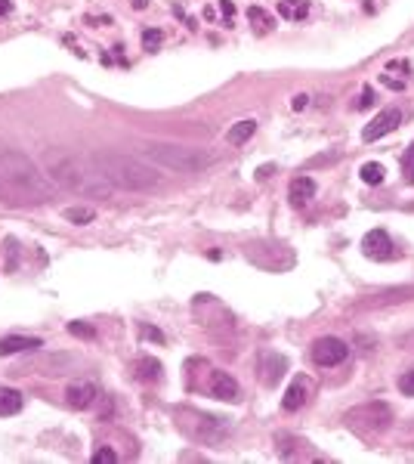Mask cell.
Wrapping results in <instances>:
<instances>
[{"label":"cell","instance_id":"obj_18","mask_svg":"<svg viewBox=\"0 0 414 464\" xmlns=\"http://www.w3.org/2000/svg\"><path fill=\"white\" fill-rule=\"evenodd\" d=\"M278 13H281V19H287V22H300V19H306L309 4L306 0H278Z\"/></svg>","mask_w":414,"mask_h":464},{"label":"cell","instance_id":"obj_30","mask_svg":"<svg viewBox=\"0 0 414 464\" xmlns=\"http://www.w3.org/2000/svg\"><path fill=\"white\" fill-rule=\"evenodd\" d=\"M399 390L405 393V397H414V368L405 371V375L399 378Z\"/></svg>","mask_w":414,"mask_h":464},{"label":"cell","instance_id":"obj_7","mask_svg":"<svg viewBox=\"0 0 414 464\" xmlns=\"http://www.w3.org/2000/svg\"><path fill=\"white\" fill-rule=\"evenodd\" d=\"M362 254L368 260H396V257H399L393 238H389L384 229H371L368 236L362 238Z\"/></svg>","mask_w":414,"mask_h":464},{"label":"cell","instance_id":"obj_34","mask_svg":"<svg viewBox=\"0 0 414 464\" xmlns=\"http://www.w3.org/2000/svg\"><path fill=\"white\" fill-rule=\"evenodd\" d=\"M220 13L226 22H232V15H235V4H229V0H220Z\"/></svg>","mask_w":414,"mask_h":464},{"label":"cell","instance_id":"obj_8","mask_svg":"<svg viewBox=\"0 0 414 464\" xmlns=\"http://www.w3.org/2000/svg\"><path fill=\"white\" fill-rule=\"evenodd\" d=\"M399 124H402V112H399V108H384L380 115H374L371 124H365L362 139H365V143H377L380 136L393 134V130L399 127Z\"/></svg>","mask_w":414,"mask_h":464},{"label":"cell","instance_id":"obj_36","mask_svg":"<svg viewBox=\"0 0 414 464\" xmlns=\"http://www.w3.org/2000/svg\"><path fill=\"white\" fill-rule=\"evenodd\" d=\"M143 331H145V337L158 340V344H161V340H164V335H161V331H155V328H143Z\"/></svg>","mask_w":414,"mask_h":464},{"label":"cell","instance_id":"obj_3","mask_svg":"<svg viewBox=\"0 0 414 464\" xmlns=\"http://www.w3.org/2000/svg\"><path fill=\"white\" fill-rule=\"evenodd\" d=\"M0 174L13 180L22 192H28L34 201H50L53 198V183L25 152L19 149H0Z\"/></svg>","mask_w":414,"mask_h":464},{"label":"cell","instance_id":"obj_33","mask_svg":"<svg viewBox=\"0 0 414 464\" xmlns=\"http://www.w3.org/2000/svg\"><path fill=\"white\" fill-rule=\"evenodd\" d=\"M368 105H374V90H371V87H365V90H362V99H358V105H356V108H368Z\"/></svg>","mask_w":414,"mask_h":464},{"label":"cell","instance_id":"obj_31","mask_svg":"<svg viewBox=\"0 0 414 464\" xmlns=\"http://www.w3.org/2000/svg\"><path fill=\"white\" fill-rule=\"evenodd\" d=\"M306 105H309V96H306V93H297V96L291 99V108H294V112H303Z\"/></svg>","mask_w":414,"mask_h":464},{"label":"cell","instance_id":"obj_2","mask_svg":"<svg viewBox=\"0 0 414 464\" xmlns=\"http://www.w3.org/2000/svg\"><path fill=\"white\" fill-rule=\"evenodd\" d=\"M96 170L103 174V180L108 186H118L127 192H148L158 189L164 183L161 167H155L145 158H134V155H115V152H96L90 155Z\"/></svg>","mask_w":414,"mask_h":464},{"label":"cell","instance_id":"obj_10","mask_svg":"<svg viewBox=\"0 0 414 464\" xmlns=\"http://www.w3.org/2000/svg\"><path fill=\"white\" fill-rule=\"evenodd\" d=\"M402 300H414V285H408V288L377 291V294H371V297L358 300L356 309H377V307H389V304H402Z\"/></svg>","mask_w":414,"mask_h":464},{"label":"cell","instance_id":"obj_1","mask_svg":"<svg viewBox=\"0 0 414 464\" xmlns=\"http://www.w3.org/2000/svg\"><path fill=\"white\" fill-rule=\"evenodd\" d=\"M44 174L50 176L53 186L77 195H93V198H105L112 192V186L103 180V174L96 170L93 158L84 155H68V152H44Z\"/></svg>","mask_w":414,"mask_h":464},{"label":"cell","instance_id":"obj_22","mask_svg":"<svg viewBox=\"0 0 414 464\" xmlns=\"http://www.w3.org/2000/svg\"><path fill=\"white\" fill-rule=\"evenodd\" d=\"M358 176H362V183H368V186H380L387 180V170H384V165H377V161H368V165H362Z\"/></svg>","mask_w":414,"mask_h":464},{"label":"cell","instance_id":"obj_27","mask_svg":"<svg viewBox=\"0 0 414 464\" xmlns=\"http://www.w3.org/2000/svg\"><path fill=\"white\" fill-rule=\"evenodd\" d=\"M15 266H19V245H15V238H6V269Z\"/></svg>","mask_w":414,"mask_h":464},{"label":"cell","instance_id":"obj_5","mask_svg":"<svg viewBox=\"0 0 414 464\" xmlns=\"http://www.w3.org/2000/svg\"><path fill=\"white\" fill-rule=\"evenodd\" d=\"M349 427L353 430H362V433H377V430H387L389 421H393V408L387 402H368V406H358L347 415Z\"/></svg>","mask_w":414,"mask_h":464},{"label":"cell","instance_id":"obj_9","mask_svg":"<svg viewBox=\"0 0 414 464\" xmlns=\"http://www.w3.org/2000/svg\"><path fill=\"white\" fill-rule=\"evenodd\" d=\"M285 371H287V359L281 353H272V350L260 353V359H257V375H260V381L266 387H276Z\"/></svg>","mask_w":414,"mask_h":464},{"label":"cell","instance_id":"obj_15","mask_svg":"<svg viewBox=\"0 0 414 464\" xmlns=\"http://www.w3.org/2000/svg\"><path fill=\"white\" fill-rule=\"evenodd\" d=\"M287 198H291L294 207H306L312 198H316V180L312 176H294L291 186H287Z\"/></svg>","mask_w":414,"mask_h":464},{"label":"cell","instance_id":"obj_16","mask_svg":"<svg viewBox=\"0 0 414 464\" xmlns=\"http://www.w3.org/2000/svg\"><path fill=\"white\" fill-rule=\"evenodd\" d=\"M44 347L41 337H28V335H10V337H0V356H15V353H28Z\"/></svg>","mask_w":414,"mask_h":464},{"label":"cell","instance_id":"obj_23","mask_svg":"<svg viewBox=\"0 0 414 464\" xmlns=\"http://www.w3.org/2000/svg\"><path fill=\"white\" fill-rule=\"evenodd\" d=\"M247 19H251L254 31H260V34L272 31V19H269V13L263 10V6H251V10H247Z\"/></svg>","mask_w":414,"mask_h":464},{"label":"cell","instance_id":"obj_11","mask_svg":"<svg viewBox=\"0 0 414 464\" xmlns=\"http://www.w3.org/2000/svg\"><path fill=\"white\" fill-rule=\"evenodd\" d=\"M96 399H99V387L93 384V381H77V384H68V390H65V402L72 408H93L96 406Z\"/></svg>","mask_w":414,"mask_h":464},{"label":"cell","instance_id":"obj_13","mask_svg":"<svg viewBox=\"0 0 414 464\" xmlns=\"http://www.w3.org/2000/svg\"><path fill=\"white\" fill-rule=\"evenodd\" d=\"M72 366H75V356L72 353H50V356H41V359L31 362V368H34L37 375H50V378L68 375Z\"/></svg>","mask_w":414,"mask_h":464},{"label":"cell","instance_id":"obj_21","mask_svg":"<svg viewBox=\"0 0 414 464\" xmlns=\"http://www.w3.org/2000/svg\"><path fill=\"white\" fill-rule=\"evenodd\" d=\"M136 378H143V381H155V378H161V362L152 359V356L136 359Z\"/></svg>","mask_w":414,"mask_h":464},{"label":"cell","instance_id":"obj_24","mask_svg":"<svg viewBox=\"0 0 414 464\" xmlns=\"http://www.w3.org/2000/svg\"><path fill=\"white\" fill-rule=\"evenodd\" d=\"M62 217H65L68 223H77V226H87V223L96 220V211H93V207H68V211L62 214Z\"/></svg>","mask_w":414,"mask_h":464},{"label":"cell","instance_id":"obj_35","mask_svg":"<svg viewBox=\"0 0 414 464\" xmlns=\"http://www.w3.org/2000/svg\"><path fill=\"white\" fill-rule=\"evenodd\" d=\"M272 170H276V165H263V167H257V180H266V176H272Z\"/></svg>","mask_w":414,"mask_h":464},{"label":"cell","instance_id":"obj_4","mask_svg":"<svg viewBox=\"0 0 414 464\" xmlns=\"http://www.w3.org/2000/svg\"><path fill=\"white\" fill-rule=\"evenodd\" d=\"M145 161H152L161 170H176V174H198L216 165V152L198 149V146H176V143H158L145 149Z\"/></svg>","mask_w":414,"mask_h":464},{"label":"cell","instance_id":"obj_25","mask_svg":"<svg viewBox=\"0 0 414 464\" xmlns=\"http://www.w3.org/2000/svg\"><path fill=\"white\" fill-rule=\"evenodd\" d=\"M402 180L414 186V143L405 149V158H402Z\"/></svg>","mask_w":414,"mask_h":464},{"label":"cell","instance_id":"obj_32","mask_svg":"<svg viewBox=\"0 0 414 464\" xmlns=\"http://www.w3.org/2000/svg\"><path fill=\"white\" fill-rule=\"evenodd\" d=\"M380 84L389 90H405V81H396V77H389V75H380Z\"/></svg>","mask_w":414,"mask_h":464},{"label":"cell","instance_id":"obj_20","mask_svg":"<svg viewBox=\"0 0 414 464\" xmlns=\"http://www.w3.org/2000/svg\"><path fill=\"white\" fill-rule=\"evenodd\" d=\"M254 130H257V121H254V118L238 121V124H232V130L226 134V139H229L232 146H241V143H247V139L254 136Z\"/></svg>","mask_w":414,"mask_h":464},{"label":"cell","instance_id":"obj_28","mask_svg":"<svg viewBox=\"0 0 414 464\" xmlns=\"http://www.w3.org/2000/svg\"><path fill=\"white\" fill-rule=\"evenodd\" d=\"M115 461H118L115 449H96V452H93V464H115Z\"/></svg>","mask_w":414,"mask_h":464},{"label":"cell","instance_id":"obj_12","mask_svg":"<svg viewBox=\"0 0 414 464\" xmlns=\"http://www.w3.org/2000/svg\"><path fill=\"white\" fill-rule=\"evenodd\" d=\"M309 393H312V381L306 375H297L294 381L287 384L285 397H281V408H285V412H297L300 406H306Z\"/></svg>","mask_w":414,"mask_h":464},{"label":"cell","instance_id":"obj_17","mask_svg":"<svg viewBox=\"0 0 414 464\" xmlns=\"http://www.w3.org/2000/svg\"><path fill=\"white\" fill-rule=\"evenodd\" d=\"M0 201H4V205H13V207H25V205H31L34 198H31L28 192H22L13 180H6V176L0 174Z\"/></svg>","mask_w":414,"mask_h":464},{"label":"cell","instance_id":"obj_29","mask_svg":"<svg viewBox=\"0 0 414 464\" xmlns=\"http://www.w3.org/2000/svg\"><path fill=\"white\" fill-rule=\"evenodd\" d=\"M68 331H72L75 337H96L93 325H84V322H72V325H68Z\"/></svg>","mask_w":414,"mask_h":464},{"label":"cell","instance_id":"obj_26","mask_svg":"<svg viewBox=\"0 0 414 464\" xmlns=\"http://www.w3.org/2000/svg\"><path fill=\"white\" fill-rule=\"evenodd\" d=\"M143 46L148 53H155L161 46V31L158 28H148V31H143Z\"/></svg>","mask_w":414,"mask_h":464},{"label":"cell","instance_id":"obj_6","mask_svg":"<svg viewBox=\"0 0 414 464\" xmlns=\"http://www.w3.org/2000/svg\"><path fill=\"white\" fill-rule=\"evenodd\" d=\"M309 356H312V362H316V366L334 368V366H340V362L349 356V347L343 344L340 337H318L316 344H312Z\"/></svg>","mask_w":414,"mask_h":464},{"label":"cell","instance_id":"obj_14","mask_svg":"<svg viewBox=\"0 0 414 464\" xmlns=\"http://www.w3.org/2000/svg\"><path fill=\"white\" fill-rule=\"evenodd\" d=\"M207 390L214 399H223V402H232L238 399V381L229 375V371H210V381H207Z\"/></svg>","mask_w":414,"mask_h":464},{"label":"cell","instance_id":"obj_19","mask_svg":"<svg viewBox=\"0 0 414 464\" xmlns=\"http://www.w3.org/2000/svg\"><path fill=\"white\" fill-rule=\"evenodd\" d=\"M22 412V393L13 387H0V415H19Z\"/></svg>","mask_w":414,"mask_h":464}]
</instances>
